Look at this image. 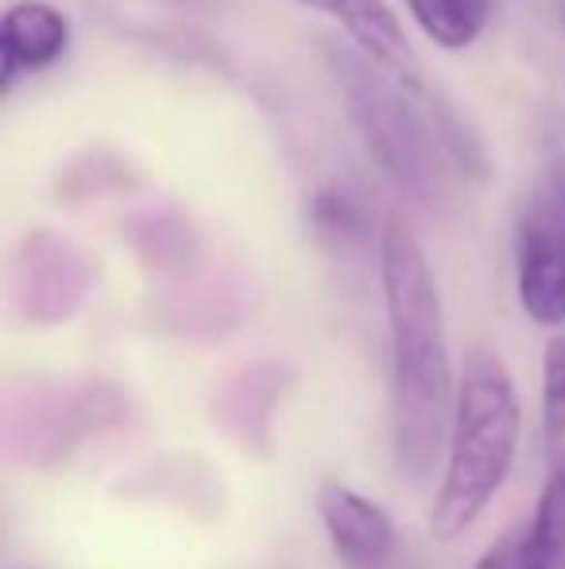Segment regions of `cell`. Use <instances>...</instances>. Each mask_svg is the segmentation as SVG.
Here are the masks:
<instances>
[{
	"mask_svg": "<svg viewBox=\"0 0 565 569\" xmlns=\"http://www.w3.org/2000/svg\"><path fill=\"white\" fill-rule=\"evenodd\" d=\"M380 287L392 345V461L403 480L423 485L450 442L457 376L442 287L403 213H392L380 232Z\"/></svg>",
	"mask_w": 565,
	"mask_h": 569,
	"instance_id": "obj_1",
	"label": "cell"
},
{
	"mask_svg": "<svg viewBox=\"0 0 565 569\" xmlns=\"http://www.w3.org/2000/svg\"><path fill=\"white\" fill-rule=\"evenodd\" d=\"M519 430L523 411L512 372L488 345H473L461 360L445 469L430 508V531L437 542L465 535L504 488L519 453Z\"/></svg>",
	"mask_w": 565,
	"mask_h": 569,
	"instance_id": "obj_2",
	"label": "cell"
},
{
	"mask_svg": "<svg viewBox=\"0 0 565 569\" xmlns=\"http://www.w3.org/2000/svg\"><path fill=\"white\" fill-rule=\"evenodd\" d=\"M330 67L369 156L411 206L434 210L442 202V151L423 117L403 98V86L361 51L330 47Z\"/></svg>",
	"mask_w": 565,
	"mask_h": 569,
	"instance_id": "obj_3",
	"label": "cell"
},
{
	"mask_svg": "<svg viewBox=\"0 0 565 569\" xmlns=\"http://www.w3.org/2000/svg\"><path fill=\"white\" fill-rule=\"evenodd\" d=\"M314 503L333 555L345 569H423V562L403 542L395 519L364 492L341 485V480H322Z\"/></svg>",
	"mask_w": 565,
	"mask_h": 569,
	"instance_id": "obj_4",
	"label": "cell"
},
{
	"mask_svg": "<svg viewBox=\"0 0 565 569\" xmlns=\"http://www.w3.org/2000/svg\"><path fill=\"white\" fill-rule=\"evenodd\" d=\"M515 291L523 315L535 326H565V213L551 198H543L519 226Z\"/></svg>",
	"mask_w": 565,
	"mask_h": 569,
	"instance_id": "obj_5",
	"label": "cell"
},
{
	"mask_svg": "<svg viewBox=\"0 0 565 569\" xmlns=\"http://www.w3.org/2000/svg\"><path fill=\"white\" fill-rule=\"evenodd\" d=\"M299 4L341 23L349 43L364 59L376 62L380 70H387L407 93L423 90V70H418L415 47H411L403 20L395 16V8L387 0H299Z\"/></svg>",
	"mask_w": 565,
	"mask_h": 569,
	"instance_id": "obj_6",
	"label": "cell"
},
{
	"mask_svg": "<svg viewBox=\"0 0 565 569\" xmlns=\"http://www.w3.org/2000/svg\"><path fill=\"white\" fill-rule=\"evenodd\" d=\"M70 51V20L47 0H16L4 8L0 23V59H4V90L20 82V74L54 67Z\"/></svg>",
	"mask_w": 565,
	"mask_h": 569,
	"instance_id": "obj_7",
	"label": "cell"
},
{
	"mask_svg": "<svg viewBox=\"0 0 565 569\" xmlns=\"http://www.w3.org/2000/svg\"><path fill=\"white\" fill-rule=\"evenodd\" d=\"M291 388V376L280 365H252L244 368L236 380L225 383L218 399H213V422L236 438L244 450H268L275 427V407H280L283 391Z\"/></svg>",
	"mask_w": 565,
	"mask_h": 569,
	"instance_id": "obj_8",
	"label": "cell"
},
{
	"mask_svg": "<svg viewBox=\"0 0 565 569\" xmlns=\"http://www.w3.org/2000/svg\"><path fill=\"white\" fill-rule=\"evenodd\" d=\"M85 276L67 244H28V268L16 276V295L31 322H62L78 307Z\"/></svg>",
	"mask_w": 565,
	"mask_h": 569,
	"instance_id": "obj_9",
	"label": "cell"
},
{
	"mask_svg": "<svg viewBox=\"0 0 565 569\" xmlns=\"http://www.w3.org/2000/svg\"><path fill=\"white\" fill-rule=\"evenodd\" d=\"M403 4L430 43L445 51L473 47L492 16V0H403Z\"/></svg>",
	"mask_w": 565,
	"mask_h": 569,
	"instance_id": "obj_10",
	"label": "cell"
},
{
	"mask_svg": "<svg viewBox=\"0 0 565 569\" xmlns=\"http://www.w3.org/2000/svg\"><path fill=\"white\" fill-rule=\"evenodd\" d=\"M538 569H565V472H551L527 523Z\"/></svg>",
	"mask_w": 565,
	"mask_h": 569,
	"instance_id": "obj_11",
	"label": "cell"
},
{
	"mask_svg": "<svg viewBox=\"0 0 565 569\" xmlns=\"http://www.w3.org/2000/svg\"><path fill=\"white\" fill-rule=\"evenodd\" d=\"M543 442L551 472H565V338L543 349Z\"/></svg>",
	"mask_w": 565,
	"mask_h": 569,
	"instance_id": "obj_12",
	"label": "cell"
},
{
	"mask_svg": "<svg viewBox=\"0 0 565 569\" xmlns=\"http://www.w3.org/2000/svg\"><path fill=\"white\" fill-rule=\"evenodd\" d=\"M310 221H314L317 237L341 240V244L361 232V213L341 190H317L314 202H310Z\"/></svg>",
	"mask_w": 565,
	"mask_h": 569,
	"instance_id": "obj_13",
	"label": "cell"
},
{
	"mask_svg": "<svg viewBox=\"0 0 565 569\" xmlns=\"http://www.w3.org/2000/svg\"><path fill=\"white\" fill-rule=\"evenodd\" d=\"M473 569H538V558H535V550H531L527 523L500 535V539L476 558Z\"/></svg>",
	"mask_w": 565,
	"mask_h": 569,
	"instance_id": "obj_14",
	"label": "cell"
}]
</instances>
